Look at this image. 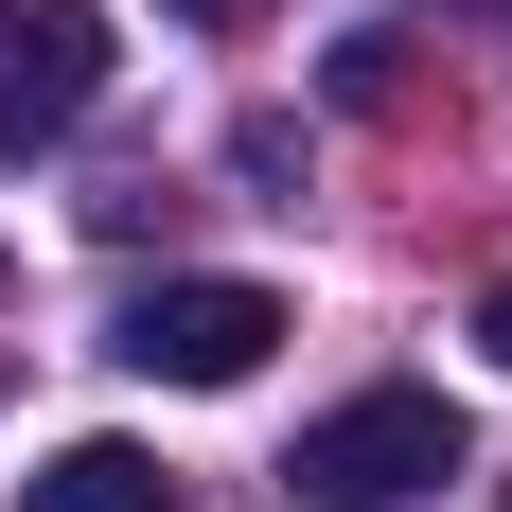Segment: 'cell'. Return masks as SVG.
<instances>
[{"label": "cell", "instance_id": "3957f363", "mask_svg": "<svg viewBox=\"0 0 512 512\" xmlns=\"http://www.w3.org/2000/svg\"><path fill=\"white\" fill-rule=\"evenodd\" d=\"M106 89V18L89 0H0V159L18 142H71Z\"/></svg>", "mask_w": 512, "mask_h": 512}, {"label": "cell", "instance_id": "5b68a950", "mask_svg": "<svg viewBox=\"0 0 512 512\" xmlns=\"http://www.w3.org/2000/svg\"><path fill=\"white\" fill-rule=\"evenodd\" d=\"M336 106H407V36H336Z\"/></svg>", "mask_w": 512, "mask_h": 512}, {"label": "cell", "instance_id": "8992f818", "mask_svg": "<svg viewBox=\"0 0 512 512\" xmlns=\"http://www.w3.org/2000/svg\"><path fill=\"white\" fill-rule=\"evenodd\" d=\"M477 354H495V371H512V283H495V301H477Z\"/></svg>", "mask_w": 512, "mask_h": 512}, {"label": "cell", "instance_id": "52a82bcc", "mask_svg": "<svg viewBox=\"0 0 512 512\" xmlns=\"http://www.w3.org/2000/svg\"><path fill=\"white\" fill-rule=\"evenodd\" d=\"M177 18H195V36H230V18H265V0H177Z\"/></svg>", "mask_w": 512, "mask_h": 512}, {"label": "cell", "instance_id": "ba28073f", "mask_svg": "<svg viewBox=\"0 0 512 512\" xmlns=\"http://www.w3.org/2000/svg\"><path fill=\"white\" fill-rule=\"evenodd\" d=\"M0 301H18V248H0Z\"/></svg>", "mask_w": 512, "mask_h": 512}, {"label": "cell", "instance_id": "6da1fadb", "mask_svg": "<svg viewBox=\"0 0 512 512\" xmlns=\"http://www.w3.org/2000/svg\"><path fill=\"white\" fill-rule=\"evenodd\" d=\"M301 477L318 512H407V495H442V477H460V407H442V389H354V407H318L301 424Z\"/></svg>", "mask_w": 512, "mask_h": 512}, {"label": "cell", "instance_id": "277c9868", "mask_svg": "<svg viewBox=\"0 0 512 512\" xmlns=\"http://www.w3.org/2000/svg\"><path fill=\"white\" fill-rule=\"evenodd\" d=\"M18 512H177V477H159L142 442H53V460L18 477Z\"/></svg>", "mask_w": 512, "mask_h": 512}, {"label": "cell", "instance_id": "7a4b0ae2", "mask_svg": "<svg viewBox=\"0 0 512 512\" xmlns=\"http://www.w3.org/2000/svg\"><path fill=\"white\" fill-rule=\"evenodd\" d=\"M106 354L142 371V389H248V371L283 354V301H265V283H142Z\"/></svg>", "mask_w": 512, "mask_h": 512}]
</instances>
